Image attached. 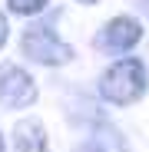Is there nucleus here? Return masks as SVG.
<instances>
[{"mask_svg": "<svg viewBox=\"0 0 149 152\" xmlns=\"http://www.w3.org/2000/svg\"><path fill=\"white\" fill-rule=\"evenodd\" d=\"M146 89H149V69L139 56H116L96 83L99 99L116 106V109H126V106L139 103L146 96Z\"/></svg>", "mask_w": 149, "mask_h": 152, "instance_id": "f257e3e1", "label": "nucleus"}, {"mask_svg": "<svg viewBox=\"0 0 149 152\" xmlns=\"http://www.w3.org/2000/svg\"><path fill=\"white\" fill-rule=\"evenodd\" d=\"M20 53L30 63H37V66H66L76 56V50L57 33L53 20H37V23H30V27L23 30Z\"/></svg>", "mask_w": 149, "mask_h": 152, "instance_id": "f03ea898", "label": "nucleus"}, {"mask_svg": "<svg viewBox=\"0 0 149 152\" xmlns=\"http://www.w3.org/2000/svg\"><path fill=\"white\" fill-rule=\"evenodd\" d=\"M142 23L136 20V17H129V13H116V17H109L103 27H99V33H96V50L99 53H106V56H126L129 50H136L139 46V40H142Z\"/></svg>", "mask_w": 149, "mask_h": 152, "instance_id": "7ed1b4c3", "label": "nucleus"}, {"mask_svg": "<svg viewBox=\"0 0 149 152\" xmlns=\"http://www.w3.org/2000/svg\"><path fill=\"white\" fill-rule=\"evenodd\" d=\"M37 80L20 63H0V106L4 109H30L37 103Z\"/></svg>", "mask_w": 149, "mask_h": 152, "instance_id": "20e7f679", "label": "nucleus"}, {"mask_svg": "<svg viewBox=\"0 0 149 152\" xmlns=\"http://www.w3.org/2000/svg\"><path fill=\"white\" fill-rule=\"evenodd\" d=\"M73 152H129V142H126V136H123L116 126H109L106 119H99V122H93L90 139H83Z\"/></svg>", "mask_w": 149, "mask_h": 152, "instance_id": "39448f33", "label": "nucleus"}, {"mask_svg": "<svg viewBox=\"0 0 149 152\" xmlns=\"http://www.w3.org/2000/svg\"><path fill=\"white\" fill-rule=\"evenodd\" d=\"M13 152H50V136L46 126L37 116H23L13 126Z\"/></svg>", "mask_w": 149, "mask_h": 152, "instance_id": "423d86ee", "label": "nucleus"}, {"mask_svg": "<svg viewBox=\"0 0 149 152\" xmlns=\"http://www.w3.org/2000/svg\"><path fill=\"white\" fill-rule=\"evenodd\" d=\"M50 7V0H7V10L17 17H40Z\"/></svg>", "mask_w": 149, "mask_h": 152, "instance_id": "0eeeda50", "label": "nucleus"}, {"mask_svg": "<svg viewBox=\"0 0 149 152\" xmlns=\"http://www.w3.org/2000/svg\"><path fill=\"white\" fill-rule=\"evenodd\" d=\"M7 37H10V23H7V13L0 10V50L7 46Z\"/></svg>", "mask_w": 149, "mask_h": 152, "instance_id": "6e6552de", "label": "nucleus"}, {"mask_svg": "<svg viewBox=\"0 0 149 152\" xmlns=\"http://www.w3.org/2000/svg\"><path fill=\"white\" fill-rule=\"evenodd\" d=\"M136 4H139V10H142V13L149 17V0H136Z\"/></svg>", "mask_w": 149, "mask_h": 152, "instance_id": "1a4fd4ad", "label": "nucleus"}, {"mask_svg": "<svg viewBox=\"0 0 149 152\" xmlns=\"http://www.w3.org/2000/svg\"><path fill=\"white\" fill-rule=\"evenodd\" d=\"M76 4H83V7H93V4H99V0H76Z\"/></svg>", "mask_w": 149, "mask_h": 152, "instance_id": "9d476101", "label": "nucleus"}, {"mask_svg": "<svg viewBox=\"0 0 149 152\" xmlns=\"http://www.w3.org/2000/svg\"><path fill=\"white\" fill-rule=\"evenodd\" d=\"M0 152H7V142H4V132H0Z\"/></svg>", "mask_w": 149, "mask_h": 152, "instance_id": "9b49d317", "label": "nucleus"}]
</instances>
